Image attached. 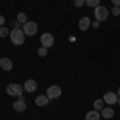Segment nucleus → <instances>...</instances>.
<instances>
[{
	"label": "nucleus",
	"instance_id": "nucleus-7",
	"mask_svg": "<svg viewBox=\"0 0 120 120\" xmlns=\"http://www.w3.org/2000/svg\"><path fill=\"white\" fill-rule=\"evenodd\" d=\"M102 99H104V102L106 104H109V106H112V104H115L117 102V99H119V96H117V93H112V91H107L104 96H102Z\"/></svg>",
	"mask_w": 120,
	"mask_h": 120
},
{
	"label": "nucleus",
	"instance_id": "nucleus-3",
	"mask_svg": "<svg viewBox=\"0 0 120 120\" xmlns=\"http://www.w3.org/2000/svg\"><path fill=\"white\" fill-rule=\"evenodd\" d=\"M38 30V24L37 22H34V21H27L26 24H22V32L29 35V37H32V35H35Z\"/></svg>",
	"mask_w": 120,
	"mask_h": 120
},
{
	"label": "nucleus",
	"instance_id": "nucleus-11",
	"mask_svg": "<svg viewBox=\"0 0 120 120\" xmlns=\"http://www.w3.org/2000/svg\"><path fill=\"white\" fill-rule=\"evenodd\" d=\"M90 26H91V21H90V18H88V16L80 18V21H79V29H80V30H86Z\"/></svg>",
	"mask_w": 120,
	"mask_h": 120
},
{
	"label": "nucleus",
	"instance_id": "nucleus-26",
	"mask_svg": "<svg viewBox=\"0 0 120 120\" xmlns=\"http://www.w3.org/2000/svg\"><path fill=\"white\" fill-rule=\"evenodd\" d=\"M117 102H119V104H120V98H119V99H117Z\"/></svg>",
	"mask_w": 120,
	"mask_h": 120
},
{
	"label": "nucleus",
	"instance_id": "nucleus-19",
	"mask_svg": "<svg viewBox=\"0 0 120 120\" xmlns=\"http://www.w3.org/2000/svg\"><path fill=\"white\" fill-rule=\"evenodd\" d=\"M37 53H38V56H46V53H48V48H46V46H40Z\"/></svg>",
	"mask_w": 120,
	"mask_h": 120
},
{
	"label": "nucleus",
	"instance_id": "nucleus-20",
	"mask_svg": "<svg viewBox=\"0 0 120 120\" xmlns=\"http://www.w3.org/2000/svg\"><path fill=\"white\" fill-rule=\"evenodd\" d=\"M74 5L77 8H82L83 5H85V0H74Z\"/></svg>",
	"mask_w": 120,
	"mask_h": 120
},
{
	"label": "nucleus",
	"instance_id": "nucleus-1",
	"mask_svg": "<svg viewBox=\"0 0 120 120\" xmlns=\"http://www.w3.org/2000/svg\"><path fill=\"white\" fill-rule=\"evenodd\" d=\"M10 38H11L13 45L19 46V45H22V43H24L26 34L22 32V29H19V27H16V29H11V30H10Z\"/></svg>",
	"mask_w": 120,
	"mask_h": 120
},
{
	"label": "nucleus",
	"instance_id": "nucleus-8",
	"mask_svg": "<svg viewBox=\"0 0 120 120\" xmlns=\"http://www.w3.org/2000/svg\"><path fill=\"white\" fill-rule=\"evenodd\" d=\"M26 107H27V104H26V101H24L22 96L18 98V101L13 102V109H15L16 112H24V111H26Z\"/></svg>",
	"mask_w": 120,
	"mask_h": 120
},
{
	"label": "nucleus",
	"instance_id": "nucleus-17",
	"mask_svg": "<svg viewBox=\"0 0 120 120\" xmlns=\"http://www.w3.org/2000/svg\"><path fill=\"white\" fill-rule=\"evenodd\" d=\"M18 22H21V24H26V22H27V16H26V13H19V15H18Z\"/></svg>",
	"mask_w": 120,
	"mask_h": 120
},
{
	"label": "nucleus",
	"instance_id": "nucleus-12",
	"mask_svg": "<svg viewBox=\"0 0 120 120\" xmlns=\"http://www.w3.org/2000/svg\"><path fill=\"white\" fill-rule=\"evenodd\" d=\"M85 120H101V112L96 111V109H93V111L86 112V115H85Z\"/></svg>",
	"mask_w": 120,
	"mask_h": 120
},
{
	"label": "nucleus",
	"instance_id": "nucleus-18",
	"mask_svg": "<svg viewBox=\"0 0 120 120\" xmlns=\"http://www.w3.org/2000/svg\"><path fill=\"white\" fill-rule=\"evenodd\" d=\"M0 37H10V30L5 27V26L0 27Z\"/></svg>",
	"mask_w": 120,
	"mask_h": 120
},
{
	"label": "nucleus",
	"instance_id": "nucleus-15",
	"mask_svg": "<svg viewBox=\"0 0 120 120\" xmlns=\"http://www.w3.org/2000/svg\"><path fill=\"white\" fill-rule=\"evenodd\" d=\"M104 99H96V101L93 102V109H96V111H102V107H104Z\"/></svg>",
	"mask_w": 120,
	"mask_h": 120
},
{
	"label": "nucleus",
	"instance_id": "nucleus-14",
	"mask_svg": "<svg viewBox=\"0 0 120 120\" xmlns=\"http://www.w3.org/2000/svg\"><path fill=\"white\" fill-rule=\"evenodd\" d=\"M48 102H50V99H48V96H46V94H40V96H37V98H35V104H37V106H40V107L46 106Z\"/></svg>",
	"mask_w": 120,
	"mask_h": 120
},
{
	"label": "nucleus",
	"instance_id": "nucleus-24",
	"mask_svg": "<svg viewBox=\"0 0 120 120\" xmlns=\"http://www.w3.org/2000/svg\"><path fill=\"white\" fill-rule=\"evenodd\" d=\"M112 3H114V7H120V0H112Z\"/></svg>",
	"mask_w": 120,
	"mask_h": 120
},
{
	"label": "nucleus",
	"instance_id": "nucleus-10",
	"mask_svg": "<svg viewBox=\"0 0 120 120\" xmlns=\"http://www.w3.org/2000/svg\"><path fill=\"white\" fill-rule=\"evenodd\" d=\"M0 67H2L3 71H11V69H13V61H11L10 58H2V59H0Z\"/></svg>",
	"mask_w": 120,
	"mask_h": 120
},
{
	"label": "nucleus",
	"instance_id": "nucleus-25",
	"mask_svg": "<svg viewBox=\"0 0 120 120\" xmlns=\"http://www.w3.org/2000/svg\"><path fill=\"white\" fill-rule=\"evenodd\" d=\"M117 96L120 98V86H119V90H117Z\"/></svg>",
	"mask_w": 120,
	"mask_h": 120
},
{
	"label": "nucleus",
	"instance_id": "nucleus-2",
	"mask_svg": "<svg viewBox=\"0 0 120 120\" xmlns=\"http://www.w3.org/2000/svg\"><path fill=\"white\" fill-rule=\"evenodd\" d=\"M22 91H24V88H22V85H19V83H10L8 86H7V94H8V96L21 98V96H22Z\"/></svg>",
	"mask_w": 120,
	"mask_h": 120
},
{
	"label": "nucleus",
	"instance_id": "nucleus-4",
	"mask_svg": "<svg viewBox=\"0 0 120 120\" xmlns=\"http://www.w3.org/2000/svg\"><path fill=\"white\" fill-rule=\"evenodd\" d=\"M107 16H109V10L106 8V7L99 5V7H96V8H94V18H96V21L102 22V21H106V19H107Z\"/></svg>",
	"mask_w": 120,
	"mask_h": 120
},
{
	"label": "nucleus",
	"instance_id": "nucleus-13",
	"mask_svg": "<svg viewBox=\"0 0 120 120\" xmlns=\"http://www.w3.org/2000/svg\"><path fill=\"white\" fill-rule=\"evenodd\" d=\"M101 112V117L102 119H112V117H114V114H115V112H114V109H112V107H106V106H104V107H102V111H99Z\"/></svg>",
	"mask_w": 120,
	"mask_h": 120
},
{
	"label": "nucleus",
	"instance_id": "nucleus-21",
	"mask_svg": "<svg viewBox=\"0 0 120 120\" xmlns=\"http://www.w3.org/2000/svg\"><path fill=\"white\" fill-rule=\"evenodd\" d=\"M112 15H114V16H119L120 15V7H114V8H112Z\"/></svg>",
	"mask_w": 120,
	"mask_h": 120
},
{
	"label": "nucleus",
	"instance_id": "nucleus-9",
	"mask_svg": "<svg viewBox=\"0 0 120 120\" xmlns=\"http://www.w3.org/2000/svg\"><path fill=\"white\" fill-rule=\"evenodd\" d=\"M22 88H24V91H27V93H34L35 90H37V82H35V80H32V79H29V80L24 82Z\"/></svg>",
	"mask_w": 120,
	"mask_h": 120
},
{
	"label": "nucleus",
	"instance_id": "nucleus-5",
	"mask_svg": "<svg viewBox=\"0 0 120 120\" xmlns=\"http://www.w3.org/2000/svg\"><path fill=\"white\" fill-rule=\"evenodd\" d=\"M61 86H58V85H51V86H48L46 88V96H48V99H58L59 96H61Z\"/></svg>",
	"mask_w": 120,
	"mask_h": 120
},
{
	"label": "nucleus",
	"instance_id": "nucleus-6",
	"mask_svg": "<svg viewBox=\"0 0 120 120\" xmlns=\"http://www.w3.org/2000/svg\"><path fill=\"white\" fill-rule=\"evenodd\" d=\"M40 43H42V46L50 48V46L55 45V37H53L50 32H43V34L40 35Z\"/></svg>",
	"mask_w": 120,
	"mask_h": 120
},
{
	"label": "nucleus",
	"instance_id": "nucleus-22",
	"mask_svg": "<svg viewBox=\"0 0 120 120\" xmlns=\"http://www.w3.org/2000/svg\"><path fill=\"white\" fill-rule=\"evenodd\" d=\"M2 26H5V18L0 15V27H2Z\"/></svg>",
	"mask_w": 120,
	"mask_h": 120
},
{
	"label": "nucleus",
	"instance_id": "nucleus-23",
	"mask_svg": "<svg viewBox=\"0 0 120 120\" xmlns=\"http://www.w3.org/2000/svg\"><path fill=\"white\" fill-rule=\"evenodd\" d=\"M91 26H93L94 29H98V27H99V21H96V22H91Z\"/></svg>",
	"mask_w": 120,
	"mask_h": 120
},
{
	"label": "nucleus",
	"instance_id": "nucleus-16",
	"mask_svg": "<svg viewBox=\"0 0 120 120\" xmlns=\"http://www.w3.org/2000/svg\"><path fill=\"white\" fill-rule=\"evenodd\" d=\"M85 5H88L90 8H96L99 7V0H85Z\"/></svg>",
	"mask_w": 120,
	"mask_h": 120
}]
</instances>
